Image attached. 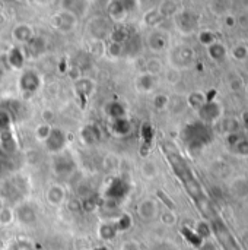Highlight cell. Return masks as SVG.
<instances>
[{
  "instance_id": "44",
  "label": "cell",
  "mask_w": 248,
  "mask_h": 250,
  "mask_svg": "<svg viewBox=\"0 0 248 250\" xmlns=\"http://www.w3.org/2000/svg\"><path fill=\"white\" fill-rule=\"evenodd\" d=\"M132 227V217L129 214H123L118 217V220L115 221V229L117 231H126Z\"/></svg>"
},
{
  "instance_id": "46",
  "label": "cell",
  "mask_w": 248,
  "mask_h": 250,
  "mask_svg": "<svg viewBox=\"0 0 248 250\" xmlns=\"http://www.w3.org/2000/svg\"><path fill=\"white\" fill-rule=\"evenodd\" d=\"M199 41L203 45L208 47V45H210V44H213L216 41V35L212 31H209V29H205V31H200L199 32Z\"/></svg>"
},
{
  "instance_id": "20",
  "label": "cell",
  "mask_w": 248,
  "mask_h": 250,
  "mask_svg": "<svg viewBox=\"0 0 248 250\" xmlns=\"http://www.w3.org/2000/svg\"><path fill=\"white\" fill-rule=\"evenodd\" d=\"M127 189H129V186L126 185V182L115 177L111 180V183H108V189L105 190V196L110 201H117L118 198H123L126 195Z\"/></svg>"
},
{
  "instance_id": "31",
  "label": "cell",
  "mask_w": 248,
  "mask_h": 250,
  "mask_svg": "<svg viewBox=\"0 0 248 250\" xmlns=\"http://www.w3.org/2000/svg\"><path fill=\"white\" fill-rule=\"evenodd\" d=\"M164 70H165L164 62L159 57H151L145 63V72L152 75V76H155V78H158L161 73H164Z\"/></svg>"
},
{
  "instance_id": "13",
  "label": "cell",
  "mask_w": 248,
  "mask_h": 250,
  "mask_svg": "<svg viewBox=\"0 0 248 250\" xmlns=\"http://www.w3.org/2000/svg\"><path fill=\"white\" fill-rule=\"evenodd\" d=\"M39 85H41V79L38 73L34 70H25L19 78V88L22 92L34 94L39 89Z\"/></svg>"
},
{
  "instance_id": "56",
  "label": "cell",
  "mask_w": 248,
  "mask_h": 250,
  "mask_svg": "<svg viewBox=\"0 0 248 250\" xmlns=\"http://www.w3.org/2000/svg\"><path fill=\"white\" fill-rule=\"evenodd\" d=\"M67 205H69V207H67L69 211H72V212H79V211H82V204H80L79 199H72Z\"/></svg>"
},
{
  "instance_id": "15",
  "label": "cell",
  "mask_w": 248,
  "mask_h": 250,
  "mask_svg": "<svg viewBox=\"0 0 248 250\" xmlns=\"http://www.w3.org/2000/svg\"><path fill=\"white\" fill-rule=\"evenodd\" d=\"M107 15H108V21H113L115 23H123L127 16H129V7L126 1H110L108 7H107Z\"/></svg>"
},
{
  "instance_id": "9",
  "label": "cell",
  "mask_w": 248,
  "mask_h": 250,
  "mask_svg": "<svg viewBox=\"0 0 248 250\" xmlns=\"http://www.w3.org/2000/svg\"><path fill=\"white\" fill-rule=\"evenodd\" d=\"M0 145L7 152L15 151V146H16L13 136H12L10 116L6 111H0Z\"/></svg>"
},
{
  "instance_id": "51",
  "label": "cell",
  "mask_w": 248,
  "mask_h": 250,
  "mask_svg": "<svg viewBox=\"0 0 248 250\" xmlns=\"http://www.w3.org/2000/svg\"><path fill=\"white\" fill-rule=\"evenodd\" d=\"M228 86H229L231 91L240 92L241 89H244V82H243V79H240V78H232V79L228 82Z\"/></svg>"
},
{
  "instance_id": "27",
  "label": "cell",
  "mask_w": 248,
  "mask_h": 250,
  "mask_svg": "<svg viewBox=\"0 0 248 250\" xmlns=\"http://www.w3.org/2000/svg\"><path fill=\"white\" fill-rule=\"evenodd\" d=\"M231 193L237 199L248 198V180L246 177H238L231 183Z\"/></svg>"
},
{
  "instance_id": "59",
  "label": "cell",
  "mask_w": 248,
  "mask_h": 250,
  "mask_svg": "<svg viewBox=\"0 0 248 250\" xmlns=\"http://www.w3.org/2000/svg\"><path fill=\"white\" fill-rule=\"evenodd\" d=\"M225 25H227V26H234V25H235V18L231 16V15H227V16H225Z\"/></svg>"
},
{
  "instance_id": "32",
  "label": "cell",
  "mask_w": 248,
  "mask_h": 250,
  "mask_svg": "<svg viewBox=\"0 0 248 250\" xmlns=\"http://www.w3.org/2000/svg\"><path fill=\"white\" fill-rule=\"evenodd\" d=\"M206 101H208V94L203 92V91H193V92L189 94V97H187V100H186V103H187L193 110H196V111H197Z\"/></svg>"
},
{
  "instance_id": "58",
  "label": "cell",
  "mask_w": 248,
  "mask_h": 250,
  "mask_svg": "<svg viewBox=\"0 0 248 250\" xmlns=\"http://www.w3.org/2000/svg\"><path fill=\"white\" fill-rule=\"evenodd\" d=\"M42 119H44L42 123L51 125V122L54 120V113H53L51 110H44V111H42Z\"/></svg>"
},
{
  "instance_id": "57",
  "label": "cell",
  "mask_w": 248,
  "mask_h": 250,
  "mask_svg": "<svg viewBox=\"0 0 248 250\" xmlns=\"http://www.w3.org/2000/svg\"><path fill=\"white\" fill-rule=\"evenodd\" d=\"M197 250H218L216 245L210 240H203V243L197 248Z\"/></svg>"
},
{
  "instance_id": "2",
  "label": "cell",
  "mask_w": 248,
  "mask_h": 250,
  "mask_svg": "<svg viewBox=\"0 0 248 250\" xmlns=\"http://www.w3.org/2000/svg\"><path fill=\"white\" fill-rule=\"evenodd\" d=\"M168 59L171 67L181 70L184 67H190L196 62V51L187 44H180L170 51Z\"/></svg>"
},
{
  "instance_id": "42",
  "label": "cell",
  "mask_w": 248,
  "mask_h": 250,
  "mask_svg": "<svg viewBox=\"0 0 248 250\" xmlns=\"http://www.w3.org/2000/svg\"><path fill=\"white\" fill-rule=\"evenodd\" d=\"M181 234L189 240V243L190 245H193V246H196V248H199L202 243H203V240L194 233V230L193 229H187V227H184L183 230H181Z\"/></svg>"
},
{
  "instance_id": "40",
  "label": "cell",
  "mask_w": 248,
  "mask_h": 250,
  "mask_svg": "<svg viewBox=\"0 0 248 250\" xmlns=\"http://www.w3.org/2000/svg\"><path fill=\"white\" fill-rule=\"evenodd\" d=\"M51 130H53V126H51V125H47V123H39V125H37V127H35V138H37V141L45 142V141L48 139Z\"/></svg>"
},
{
  "instance_id": "60",
  "label": "cell",
  "mask_w": 248,
  "mask_h": 250,
  "mask_svg": "<svg viewBox=\"0 0 248 250\" xmlns=\"http://www.w3.org/2000/svg\"><path fill=\"white\" fill-rule=\"evenodd\" d=\"M6 22H7V18H6V15L0 12V26H4V25H6Z\"/></svg>"
},
{
  "instance_id": "5",
  "label": "cell",
  "mask_w": 248,
  "mask_h": 250,
  "mask_svg": "<svg viewBox=\"0 0 248 250\" xmlns=\"http://www.w3.org/2000/svg\"><path fill=\"white\" fill-rule=\"evenodd\" d=\"M51 25L60 32H70L77 26V15L72 9H61L51 16Z\"/></svg>"
},
{
  "instance_id": "53",
  "label": "cell",
  "mask_w": 248,
  "mask_h": 250,
  "mask_svg": "<svg viewBox=\"0 0 248 250\" xmlns=\"http://www.w3.org/2000/svg\"><path fill=\"white\" fill-rule=\"evenodd\" d=\"M77 195L82 196L83 199L91 196V188L88 186V183H85V182L79 183V186H77Z\"/></svg>"
},
{
  "instance_id": "39",
  "label": "cell",
  "mask_w": 248,
  "mask_h": 250,
  "mask_svg": "<svg viewBox=\"0 0 248 250\" xmlns=\"http://www.w3.org/2000/svg\"><path fill=\"white\" fill-rule=\"evenodd\" d=\"M193 230H194V233H196L202 240H206V239L210 236V233H212V230H210V224H209L206 220H200V221H197V223H196V227H194Z\"/></svg>"
},
{
  "instance_id": "19",
  "label": "cell",
  "mask_w": 248,
  "mask_h": 250,
  "mask_svg": "<svg viewBox=\"0 0 248 250\" xmlns=\"http://www.w3.org/2000/svg\"><path fill=\"white\" fill-rule=\"evenodd\" d=\"M101 136H102V133L96 125H86L80 129V141L86 146H91V145H95L96 142H99Z\"/></svg>"
},
{
  "instance_id": "35",
  "label": "cell",
  "mask_w": 248,
  "mask_h": 250,
  "mask_svg": "<svg viewBox=\"0 0 248 250\" xmlns=\"http://www.w3.org/2000/svg\"><path fill=\"white\" fill-rule=\"evenodd\" d=\"M209 9L213 15L225 18L229 13L231 3L229 1H212V3H209Z\"/></svg>"
},
{
  "instance_id": "18",
  "label": "cell",
  "mask_w": 248,
  "mask_h": 250,
  "mask_svg": "<svg viewBox=\"0 0 248 250\" xmlns=\"http://www.w3.org/2000/svg\"><path fill=\"white\" fill-rule=\"evenodd\" d=\"M134 86L139 92L149 94L156 88V78L146 72H140L134 79Z\"/></svg>"
},
{
  "instance_id": "41",
  "label": "cell",
  "mask_w": 248,
  "mask_h": 250,
  "mask_svg": "<svg viewBox=\"0 0 248 250\" xmlns=\"http://www.w3.org/2000/svg\"><path fill=\"white\" fill-rule=\"evenodd\" d=\"M231 56L238 62H247L248 47L246 44H237L231 48Z\"/></svg>"
},
{
  "instance_id": "23",
  "label": "cell",
  "mask_w": 248,
  "mask_h": 250,
  "mask_svg": "<svg viewBox=\"0 0 248 250\" xmlns=\"http://www.w3.org/2000/svg\"><path fill=\"white\" fill-rule=\"evenodd\" d=\"M7 64L15 69V70H19L23 67L25 64V60H26V56L23 54V50L18 45H13L9 51H7Z\"/></svg>"
},
{
  "instance_id": "34",
  "label": "cell",
  "mask_w": 248,
  "mask_h": 250,
  "mask_svg": "<svg viewBox=\"0 0 248 250\" xmlns=\"http://www.w3.org/2000/svg\"><path fill=\"white\" fill-rule=\"evenodd\" d=\"M117 234H118V231L115 229V224H113V223H102L98 227V236L102 240H113Z\"/></svg>"
},
{
  "instance_id": "64",
  "label": "cell",
  "mask_w": 248,
  "mask_h": 250,
  "mask_svg": "<svg viewBox=\"0 0 248 250\" xmlns=\"http://www.w3.org/2000/svg\"><path fill=\"white\" fill-rule=\"evenodd\" d=\"M246 89H247V92H248V85H247V86H246Z\"/></svg>"
},
{
  "instance_id": "54",
  "label": "cell",
  "mask_w": 248,
  "mask_h": 250,
  "mask_svg": "<svg viewBox=\"0 0 248 250\" xmlns=\"http://www.w3.org/2000/svg\"><path fill=\"white\" fill-rule=\"evenodd\" d=\"M120 250H142V246L136 240H127V242H124L121 245V249Z\"/></svg>"
},
{
  "instance_id": "26",
  "label": "cell",
  "mask_w": 248,
  "mask_h": 250,
  "mask_svg": "<svg viewBox=\"0 0 248 250\" xmlns=\"http://www.w3.org/2000/svg\"><path fill=\"white\" fill-rule=\"evenodd\" d=\"M111 130L115 136L118 138H124L132 132V123L127 117L123 119H117L111 122Z\"/></svg>"
},
{
  "instance_id": "29",
  "label": "cell",
  "mask_w": 248,
  "mask_h": 250,
  "mask_svg": "<svg viewBox=\"0 0 248 250\" xmlns=\"http://www.w3.org/2000/svg\"><path fill=\"white\" fill-rule=\"evenodd\" d=\"M156 9L159 10V13L162 15V18L167 19V18H174L183 7H180V3H177V1L167 0V1L159 3V6Z\"/></svg>"
},
{
  "instance_id": "4",
  "label": "cell",
  "mask_w": 248,
  "mask_h": 250,
  "mask_svg": "<svg viewBox=\"0 0 248 250\" xmlns=\"http://www.w3.org/2000/svg\"><path fill=\"white\" fill-rule=\"evenodd\" d=\"M174 22H175V28L183 35H191L199 28V19H197V16L194 15V12H191L189 9H181L174 16Z\"/></svg>"
},
{
  "instance_id": "25",
  "label": "cell",
  "mask_w": 248,
  "mask_h": 250,
  "mask_svg": "<svg viewBox=\"0 0 248 250\" xmlns=\"http://www.w3.org/2000/svg\"><path fill=\"white\" fill-rule=\"evenodd\" d=\"M105 110V114L113 120H117V119H123V117H127V111H126V107L120 103V101H110L105 104L104 107Z\"/></svg>"
},
{
  "instance_id": "10",
  "label": "cell",
  "mask_w": 248,
  "mask_h": 250,
  "mask_svg": "<svg viewBox=\"0 0 248 250\" xmlns=\"http://www.w3.org/2000/svg\"><path fill=\"white\" fill-rule=\"evenodd\" d=\"M136 211H137V215L140 220L153 221L159 217V204L152 198H146L137 204Z\"/></svg>"
},
{
  "instance_id": "12",
  "label": "cell",
  "mask_w": 248,
  "mask_h": 250,
  "mask_svg": "<svg viewBox=\"0 0 248 250\" xmlns=\"http://www.w3.org/2000/svg\"><path fill=\"white\" fill-rule=\"evenodd\" d=\"M34 37H35V32L29 23H23V22L16 23L12 29V40L18 47H20V45L25 47Z\"/></svg>"
},
{
  "instance_id": "22",
  "label": "cell",
  "mask_w": 248,
  "mask_h": 250,
  "mask_svg": "<svg viewBox=\"0 0 248 250\" xmlns=\"http://www.w3.org/2000/svg\"><path fill=\"white\" fill-rule=\"evenodd\" d=\"M75 163L70 157L67 155H58L54 163H53V170L56 171V174L58 176H66V174H70L73 173L75 170Z\"/></svg>"
},
{
  "instance_id": "8",
  "label": "cell",
  "mask_w": 248,
  "mask_h": 250,
  "mask_svg": "<svg viewBox=\"0 0 248 250\" xmlns=\"http://www.w3.org/2000/svg\"><path fill=\"white\" fill-rule=\"evenodd\" d=\"M146 44L152 53H162L170 47V35L162 29H152L146 37Z\"/></svg>"
},
{
  "instance_id": "33",
  "label": "cell",
  "mask_w": 248,
  "mask_h": 250,
  "mask_svg": "<svg viewBox=\"0 0 248 250\" xmlns=\"http://www.w3.org/2000/svg\"><path fill=\"white\" fill-rule=\"evenodd\" d=\"M129 40H130V32L126 28H123V26L113 28L111 32H110V37H108V41L117 42V44H123V45H126V42Z\"/></svg>"
},
{
  "instance_id": "11",
  "label": "cell",
  "mask_w": 248,
  "mask_h": 250,
  "mask_svg": "<svg viewBox=\"0 0 248 250\" xmlns=\"http://www.w3.org/2000/svg\"><path fill=\"white\" fill-rule=\"evenodd\" d=\"M44 144H45V148H47L48 152L57 155V154H60V152L64 149V146H66V144H67V136H66V133H64L61 129L53 127V130H51L48 139H47Z\"/></svg>"
},
{
  "instance_id": "62",
  "label": "cell",
  "mask_w": 248,
  "mask_h": 250,
  "mask_svg": "<svg viewBox=\"0 0 248 250\" xmlns=\"http://www.w3.org/2000/svg\"><path fill=\"white\" fill-rule=\"evenodd\" d=\"M3 78V69H1V66H0V79Z\"/></svg>"
},
{
  "instance_id": "52",
  "label": "cell",
  "mask_w": 248,
  "mask_h": 250,
  "mask_svg": "<svg viewBox=\"0 0 248 250\" xmlns=\"http://www.w3.org/2000/svg\"><path fill=\"white\" fill-rule=\"evenodd\" d=\"M91 48H92V54H95V56L105 54V42L104 41H94Z\"/></svg>"
},
{
  "instance_id": "24",
  "label": "cell",
  "mask_w": 248,
  "mask_h": 250,
  "mask_svg": "<svg viewBox=\"0 0 248 250\" xmlns=\"http://www.w3.org/2000/svg\"><path fill=\"white\" fill-rule=\"evenodd\" d=\"M75 89H76V92L83 100H86V98H89L94 94V91H95V82L92 79H89V78H83L82 76L77 81H75Z\"/></svg>"
},
{
  "instance_id": "47",
  "label": "cell",
  "mask_w": 248,
  "mask_h": 250,
  "mask_svg": "<svg viewBox=\"0 0 248 250\" xmlns=\"http://www.w3.org/2000/svg\"><path fill=\"white\" fill-rule=\"evenodd\" d=\"M232 149H234V152L235 154H238V155H243V157H247L248 155V141L247 139H244V138H241L234 146H232Z\"/></svg>"
},
{
  "instance_id": "50",
  "label": "cell",
  "mask_w": 248,
  "mask_h": 250,
  "mask_svg": "<svg viewBox=\"0 0 248 250\" xmlns=\"http://www.w3.org/2000/svg\"><path fill=\"white\" fill-rule=\"evenodd\" d=\"M80 204H82V211H86V212H92L96 208V201L94 196L85 198Z\"/></svg>"
},
{
  "instance_id": "45",
  "label": "cell",
  "mask_w": 248,
  "mask_h": 250,
  "mask_svg": "<svg viewBox=\"0 0 248 250\" xmlns=\"http://www.w3.org/2000/svg\"><path fill=\"white\" fill-rule=\"evenodd\" d=\"M159 220H161V223L164 224V226H167V227H172V226H175L177 224V215L174 214V211H165V212H162L161 215H159Z\"/></svg>"
},
{
  "instance_id": "43",
  "label": "cell",
  "mask_w": 248,
  "mask_h": 250,
  "mask_svg": "<svg viewBox=\"0 0 248 250\" xmlns=\"http://www.w3.org/2000/svg\"><path fill=\"white\" fill-rule=\"evenodd\" d=\"M165 79L170 85H177L181 81V70L175 69V67H168L165 70Z\"/></svg>"
},
{
  "instance_id": "30",
  "label": "cell",
  "mask_w": 248,
  "mask_h": 250,
  "mask_svg": "<svg viewBox=\"0 0 248 250\" xmlns=\"http://www.w3.org/2000/svg\"><path fill=\"white\" fill-rule=\"evenodd\" d=\"M140 174L146 180H153L159 174V167L153 160H145L140 166Z\"/></svg>"
},
{
  "instance_id": "49",
  "label": "cell",
  "mask_w": 248,
  "mask_h": 250,
  "mask_svg": "<svg viewBox=\"0 0 248 250\" xmlns=\"http://www.w3.org/2000/svg\"><path fill=\"white\" fill-rule=\"evenodd\" d=\"M117 167H118V160L115 157L108 155L104 158V168L107 171H114V170H117Z\"/></svg>"
},
{
  "instance_id": "21",
  "label": "cell",
  "mask_w": 248,
  "mask_h": 250,
  "mask_svg": "<svg viewBox=\"0 0 248 250\" xmlns=\"http://www.w3.org/2000/svg\"><path fill=\"white\" fill-rule=\"evenodd\" d=\"M206 50H208V56H209V59H210V60H213V62H216V63L224 62V60L228 57V54H229L228 47H227L222 41H218V40H216L213 44L208 45V47H206Z\"/></svg>"
},
{
  "instance_id": "3",
  "label": "cell",
  "mask_w": 248,
  "mask_h": 250,
  "mask_svg": "<svg viewBox=\"0 0 248 250\" xmlns=\"http://www.w3.org/2000/svg\"><path fill=\"white\" fill-rule=\"evenodd\" d=\"M209 224H210L212 233L216 236V239L219 240L224 250H241V248L238 246V243L235 240V237L232 236V233L228 230V227L218 217L215 220H212Z\"/></svg>"
},
{
  "instance_id": "37",
  "label": "cell",
  "mask_w": 248,
  "mask_h": 250,
  "mask_svg": "<svg viewBox=\"0 0 248 250\" xmlns=\"http://www.w3.org/2000/svg\"><path fill=\"white\" fill-rule=\"evenodd\" d=\"M15 209L10 207H1L0 208V226L7 227L15 221Z\"/></svg>"
},
{
  "instance_id": "17",
  "label": "cell",
  "mask_w": 248,
  "mask_h": 250,
  "mask_svg": "<svg viewBox=\"0 0 248 250\" xmlns=\"http://www.w3.org/2000/svg\"><path fill=\"white\" fill-rule=\"evenodd\" d=\"M25 50L29 56L32 57H39L42 56L47 50H48V41L45 37L42 35H35L26 45H25Z\"/></svg>"
},
{
  "instance_id": "28",
  "label": "cell",
  "mask_w": 248,
  "mask_h": 250,
  "mask_svg": "<svg viewBox=\"0 0 248 250\" xmlns=\"http://www.w3.org/2000/svg\"><path fill=\"white\" fill-rule=\"evenodd\" d=\"M162 21H164V18H162V15L159 13V10L156 7L155 9L152 7V9L146 10L145 15H143V23L146 26L152 28V29H156L162 23Z\"/></svg>"
},
{
  "instance_id": "7",
  "label": "cell",
  "mask_w": 248,
  "mask_h": 250,
  "mask_svg": "<svg viewBox=\"0 0 248 250\" xmlns=\"http://www.w3.org/2000/svg\"><path fill=\"white\" fill-rule=\"evenodd\" d=\"M113 26L110 25L108 18H102V16H95L88 22V31L89 35L94 38V41H107L110 37Z\"/></svg>"
},
{
  "instance_id": "48",
  "label": "cell",
  "mask_w": 248,
  "mask_h": 250,
  "mask_svg": "<svg viewBox=\"0 0 248 250\" xmlns=\"http://www.w3.org/2000/svg\"><path fill=\"white\" fill-rule=\"evenodd\" d=\"M224 129L227 132V135H232V133H238L240 130V122H237L235 119H228L224 125Z\"/></svg>"
},
{
  "instance_id": "36",
  "label": "cell",
  "mask_w": 248,
  "mask_h": 250,
  "mask_svg": "<svg viewBox=\"0 0 248 250\" xmlns=\"http://www.w3.org/2000/svg\"><path fill=\"white\" fill-rule=\"evenodd\" d=\"M170 101H171V98L167 94L159 92V94H155L153 95L152 105H153V108L156 111H164V110H167L170 107Z\"/></svg>"
},
{
  "instance_id": "1",
  "label": "cell",
  "mask_w": 248,
  "mask_h": 250,
  "mask_svg": "<svg viewBox=\"0 0 248 250\" xmlns=\"http://www.w3.org/2000/svg\"><path fill=\"white\" fill-rule=\"evenodd\" d=\"M209 138H210V132H209L208 126H205L200 122L189 125L183 132V139L186 141V144L189 145L190 149L203 148L209 142Z\"/></svg>"
},
{
  "instance_id": "16",
  "label": "cell",
  "mask_w": 248,
  "mask_h": 250,
  "mask_svg": "<svg viewBox=\"0 0 248 250\" xmlns=\"http://www.w3.org/2000/svg\"><path fill=\"white\" fill-rule=\"evenodd\" d=\"M15 218L25 226H32L37 223L38 214L31 204H22L18 208H15Z\"/></svg>"
},
{
  "instance_id": "6",
  "label": "cell",
  "mask_w": 248,
  "mask_h": 250,
  "mask_svg": "<svg viewBox=\"0 0 248 250\" xmlns=\"http://www.w3.org/2000/svg\"><path fill=\"white\" fill-rule=\"evenodd\" d=\"M222 111L224 108L219 101L209 100L197 110V114H199L200 123H203L205 126H210V125H215L221 119Z\"/></svg>"
},
{
  "instance_id": "14",
  "label": "cell",
  "mask_w": 248,
  "mask_h": 250,
  "mask_svg": "<svg viewBox=\"0 0 248 250\" xmlns=\"http://www.w3.org/2000/svg\"><path fill=\"white\" fill-rule=\"evenodd\" d=\"M66 201V189L60 183H53L47 188L45 190V202L53 207L58 208L64 204Z\"/></svg>"
},
{
  "instance_id": "63",
  "label": "cell",
  "mask_w": 248,
  "mask_h": 250,
  "mask_svg": "<svg viewBox=\"0 0 248 250\" xmlns=\"http://www.w3.org/2000/svg\"><path fill=\"white\" fill-rule=\"evenodd\" d=\"M247 70H248V59H247Z\"/></svg>"
},
{
  "instance_id": "55",
  "label": "cell",
  "mask_w": 248,
  "mask_h": 250,
  "mask_svg": "<svg viewBox=\"0 0 248 250\" xmlns=\"http://www.w3.org/2000/svg\"><path fill=\"white\" fill-rule=\"evenodd\" d=\"M10 250H34V249H32V246H31L28 242L20 240V242H16L15 245H12V246H10Z\"/></svg>"
},
{
  "instance_id": "61",
  "label": "cell",
  "mask_w": 248,
  "mask_h": 250,
  "mask_svg": "<svg viewBox=\"0 0 248 250\" xmlns=\"http://www.w3.org/2000/svg\"><path fill=\"white\" fill-rule=\"evenodd\" d=\"M243 125L248 126V113H244V114H243Z\"/></svg>"
},
{
  "instance_id": "38",
  "label": "cell",
  "mask_w": 248,
  "mask_h": 250,
  "mask_svg": "<svg viewBox=\"0 0 248 250\" xmlns=\"http://www.w3.org/2000/svg\"><path fill=\"white\" fill-rule=\"evenodd\" d=\"M124 53V45L117 44V42H105V54L111 59H118Z\"/></svg>"
}]
</instances>
